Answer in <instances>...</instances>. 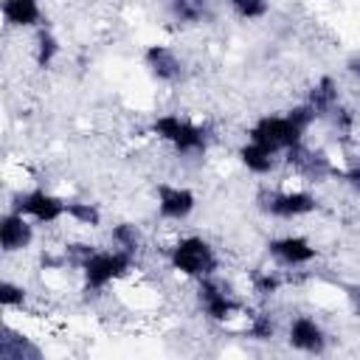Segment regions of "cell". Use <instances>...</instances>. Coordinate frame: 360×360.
Listing matches in <instances>:
<instances>
[{"label": "cell", "instance_id": "1", "mask_svg": "<svg viewBox=\"0 0 360 360\" xmlns=\"http://www.w3.org/2000/svg\"><path fill=\"white\" fill-rule=\"evenodd\" d=\"M149 135L172 146L177 158H202L214 141V132L208 124L191 121L180 112H160L149 121Z\"/></svg>", "mask_w": 360, "mask_h": 360}, {"label": "cell", "instance_id": "2", "mask_svg": "<svg viewBox=\"0 0 360 360\" xmlns=\"http://www.w3.org/2000/svg\"><path fill=\"white\" fill-rule=\"evenodd\" d=\"M166 262H169V267L177 276L191 278V281L217 276L219 267H222V259H219L217 248L205 236H200V233L177 236L174 245L166 250Z\"/></svg>", "mask_w": 360, "mask_h": 360}, {"label": "cell", "instance_id": "3", "mask_svg": "<svg viewBox=\"0 0 360 360\" xmlns=\"http://www.w3.org/2000/svg\"><path fill=\"white\" fill-rule=\"evenodd\" d=\"M138 267V256L121 250V248H98L82 267H79V278H82V290L90 295H101L107 292L112 284L129 278Z\"/></svg>", "mask_w": 360, "mask_h": 360}, {"label": "cell", "instance_id": "4", "mask_svg": "<svg viewBox=\"0 0 360 360\" xmlns=\"http://www.w3.org/2000/svg\"><path fill=\"white\" fill-rule=\"evenodd\" d=\"M307 132L309 129L290 110H284V112L259 115L248 127V141H256V143H262V146H267V149H273L284 158V152H290V149H295L298 143L307 141Z\"/></svg>", "mask_w": 360, "mask_h": 360}, {"label": "cell", "instance_id": "5", "mask_svg": "<svg viewBox=\"0 0 360 360\" xmlns=\"http://www.w3.org/2000/svg\"><path fill=\"white\" fill-rule=\"evenodd\" d=\"M194 301H197L200 312L211 323H219V326H231L239 318V312L245 309L233 284L222 281L219 276H208V278L194 281Z\"/></svg>", "mask_w": 360, "mask_h": 360}, {"label": "cell", "instance_id": "6", "mask_svg": "<svg viewBox=\"0 0 360 360\" xmlns=\"http://www.w3.org/2000/svg\"><path fill=\"white\" fill-rule=\"evenodd\" d=\"M256 205L264 217L270 219H281V222H292V219H304L312 217L321 208V200L315 191L309 188H262L256 194Z\"/></svg>", "mask_w": 360, "mask_h": 360}, {"label": "cell", "instance_id": "7", "mask_svg": "<svg viewBox=\"0 0 360 360\" xmlns=\"http://www.w3.org/2000/svg\"><path fill=\"white\" fill-rule=\"evenodd\" d=\"M8 208L25 214L28 219H34L42 228H51V225H56V222H62L68 217V200L53 194L51 188H42V186H37V188H17L11 194Z\"/></svg>", "mask_w": 360, "mask_h": 360}, {"label": "cell", "instance_id": "8", "mask_svg": "<svg viewBox=\"0 0 360 360\" xmlns=\"http://www.w3.org/2000/svg\"><path fill=\"white\" fill-rule=\"evenodd\" d=\"M267 256L284 267V270H298V267H309L318 259V248L312 239H307L304 233H284V236H273L264 245Z\"/></svg>", "mask_w": 360, "mask_h": 360}, {"label": "cell", "instance_id": "9", "mask_svg": "<svg viewBox=\"0 0 360 360\" xmlns=\"http://www.w3.org/2000/svg\"><path fill=\"white\" fill-rule=\"evenodd\" d=\"M287 346L301 352V354L315 357V354H323L329 349V335L315 315L298 312L287 321Z\"/></svg>", "mask_w": 360, "mask_h": 360}, {"label": "cell", "instance_id": "10", "mask_svg": "<svg viewBox=\"0 0 360 360\" xmlns=\"http://www.w3.org/2000/svg\"><path fill=\"white\" fill-rule=\"evenodd\" d=\"M143 68L160 84H180L186 79V59L166 42H152L143 48Z\"/></svg>", "mask_w": 360, "mask_h": 360}, {"label": "cell", "instance_id": "11", "mask_svg": "<svg viewBox=\"0 0 360 360\" xmlns=\"http://www.w3.org/2000/svg\"><path fill=\"white\" fill-rule=\"evenodd\" d=\"M155 205H158V217L163 222H186L197 211V194L180 183H158Z\"/></svg>", "mask_w": 360, "mask_h": 360}, {"label": "cell", "instance_id": "12", "mask_svg": "<svg viewBox=\"0 0 360 360\" xmlns=\"http://www.w3.org/2000/svg\"><path fill=\"white\" fill-rule=\"evenodd\" d=\"M37 222L28 219L25 214L20 211H6L0 217V245H3V253L6 256H17V253H25L34 239H37Z\"/></svg>", "mask_w": 360, "mask_h": 360}, {"label": "cell", "instance_id": "13", "mask_svg": "<svg viewBox=\"0 0 360 360\" xmlns=\"http://www.w3.org/2000/svg\"><path fill=\"white\" fill-rule=\"evenodd\" d=\"M236 158L242 163L245 172L256 174V177H270L273 172H278V166H284V158L256 141H245L239 149H236Z\"/></svg>", "mask_w": 360, "mask_h": 360}, {"label": "cell", "instance_id": "14", "mask_svg": "<svg viewBox=\"0 0 360 360\" xmlns=\"http://www.w3.org/2000/svg\"><path fill=\"white\" fill-rule=\"evenodd\" d=\"M0 11H3V22H6V28L37 31V28L45 25L39 0H3Z\"/></svg>", "mask_w": 360, "mask_h": 360}, {"label": "cell", "instance_id": "15", "mask_svg": "<svg viewBox=\"0 0 360 360\" xmlns=\"http://www.w3.org/2000/svg\"><path fill=\"white\" fill-rule=\"evenodd\" d=\"M304 101L315 110L318 121H326V115L343 101V98H340V84H338V79L329 76V73L318 76V79L312 82V87L307 90V98H304Z\"/></svg>", "mask_w": 360, "mask_h": 360}, {"label": "cell", "instance_id": "16", "mask_svg": "<svg viewBox=\"0 0 360 360\" xmlns=\"http://www.w3.org/2000/svg\"><path fill=\"white\" fill-rule=\"evenodd\" d=\"M166 11L177 25H202L211 20V0H166Z\"/></svg>", "mask_w": 360, "mask_h": 360}, {"label": "cell", "instance_id": "17", "mask_svg": "<svg viewBox=\"0 0 360 360\" xmlns=\"http://www.w3.org/2000/svg\"><path fill=\"white\" fill-rule=\"evenodd\" d=\"M110 245L112 248H121V250H127L132 256H141L143 248H146V236H143V231H141L138 222L121 219V222H115L110 228Z\"/></svg>", "mask_w": 360, "mask_h": 360}, {"label": "cell", "instance_id": "18", "mask_svg": "<svg viewBox=\"0 0 360 360\" xmlns=\"http://www.w3.org/2000/svg\"><path fill=\"white\" fill-rule=\"evenodd\" d=\"M0 357L3 360H39L42 357V349L37 343H31V338L14 335L6 326L3 329V338H0Z\"/></svg>", "mask_w": 360, "mask_h": 360}, {"label": "cell", "instance_id": "19", "mask_svg": "<svg viewBox=\"0 0 360 360\" xmlns=\"http://www.w3.org/2000/svg\"><path fill=\"white\" fill-rule=\"evenodd\" d=\"M59 53H62V42H59V37L51 31V28H37L34 31V65L37 68H42V70H48L56 59H59Z\"/></svg>", "mask_w": 360, "mask_h": 360}, {"label": "cell", "instance_id": "20", "mask_svg": "<svg viewBox=\"0 0 360 360\" xmlns=\"http://www.w3.org/2000/svg\"><path fill=\"white\" fill-rule=\"evenodd\" d=\"M248 284H250V292L259 298V301H270L281 292L284 287V278L278 270H250L248 276Z\"/></svg>", "mask_w": 360, "mask_h": 360}, {"label": "cell", "instance_id": "21", "mask_svg": "<svg viewBox=\"0 0 360 360\" xmlns=\"http://www.w3.org/2000/svg\"><path fill=\"white\" fill-rule=\"evenodd\" d=\"M68 219L82 228L96 231L101 225V208L90 200H68Z\"/></svg>", "mask_w": 360, "mask_h": 360}, {"label": "cell", "instance_id": "22", "mask_svg": "<svg viewBox=\"0 0 360 360\" xmlns=\"http://www.w3.org/2000/svg\"><path fill=\"white\" fill-rule=\"evenodd\" d=\"M228 8L236 20L256 22L270 14V0H228Z\"/></svg>", "mask_w": 360, "mask_h": 360}, {"label": "cell", "instance_id": "23", "mask_svg": "<svg viewBox=\"0 0 360 360\" xmlns=\"http://www.w3.org/2000/svg\"><path fill=\"white\" fill-rule=\"evenodd\" d=\"M326 124L338 132V138H349V135H354V129H357V112L349 107V104H338L329 115H326Z\"/></svg>", "mask_w": 360, "mask_h": 360}, {"label": "cell", "instance_id": "24", "mask_svg": "<svg viewBox=\"0 0 360 360\" xmlns=\"http://www.w3.org/2000/svg\"><path fill=\"white\" fill-rule=\"evenodd\" d=\"M25 304H28V290L11 278H3L0 281V307L6 312H11V309H22Z\"/></svg>", "mask_w": 360, "mask_h": 360}, {"label": "cell", "instance_id": "25", "mask_svg": "<svg viewBox=\"0 0 360 360\" xmlns=\"http://www.w3.org/2000/svg\"><path fill=\"white\" fill-rule=\"evenodd\" d=\"M340 180L346 183V188H349L354 197H360V160H352L349 166H343V169H340Z\"/></svg>", "mask_w": 360, "mask_h": 360}, {"label": "cell", "instance_id": "26", "mask_svg": "<svg viewBox=\"0 0 360 360\" xmlns=\"http://www.w3.org/2000/svg\"><path fill=\"white\" fill-rule=\"evenodd\" d=\"M343 68H346V73H349V79H352L354 84H360V53H354V56H349Z\"/></svg>", "mask_w": 360, "mask_h": 360}, {"label": "cell", "instance_id": "27", "mask_svg": "<svg viewBox=\"0 0 360 360\" xmlns=\"http://www.w3.org/2000/svg\"><path fill=\"white\" fill-rule=\"evenodd\" d=\"M346 298H349V304H352V312L360 315V284H349V287H346Z\"/></svg>", "mask_w": 360, "mask_h": 360}]
</instances>
